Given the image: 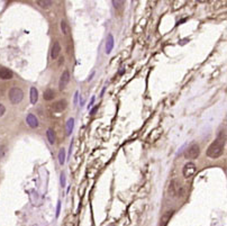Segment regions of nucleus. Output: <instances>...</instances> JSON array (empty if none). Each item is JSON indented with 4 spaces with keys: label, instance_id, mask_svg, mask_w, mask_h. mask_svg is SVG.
I'll return each mask as SVG.
<instances>
[{
    "label": "nucleus",
    "instance_id": "1",
    "mask_svg": "<svg viewBox=\"0 0 227 226\" xmlns=\"http://www.w3.org/2000/svg\"><path fill=\"white\" fill-rule=\"evenodd\" d=\"M225 144H226V131H220L217 135V138L214 141L213 143L208 146L207 149V155L211 159H217L219 157L223 152H224Z\"/></svg>",
    "mask_w": 227,
    "mask_h": 226
},
{
    "label": "nucleus",
    "instance_id": "2",
    "mask_svg": "<svg viewBox=\"0 0 227 226\" xmlns=\"http://www.w3.org/2000/svg\"><path fill=\"white\" fill-rule=\"evenodd\" d=\"M24 99V92L20 88L14 87L9 90V100L14 105H17Z\"/></svg>",
    "mask_w": 227,
    "mask_h": 226
},
{
    "label": "nucleus",
    "instance_id": "3",
    "mask_svg": "<svg viewBox=\"0 0 227 226\" xmlns=\"http://www.w3.org/2000/svg\"><path fill=\"white\" fill-rule=\"evenodd\" d=\"M200 154V147H199L198 144H191L187 149L186 153H184V156L189 159V160H193V159H197Z\"/></svg>",
    "mask_w": 227,
    "mask_h": 226
},
{
    "label": "nucleus",
    "instance_id": "4",
    "mask_svg": "<svg viewBox=\"0 0 227 226\" xmlns=\"http://www.w3.org/2000/svg\"><path fill=\"white\" fill-rule=\"evenodd\" d=\"M183 177L184 178H190L191 176L195 175L196 172V166L192 162H188L186 166H183Z\"/></svg>",
    "mask_w": 227,
    "mask_h": 226
},
{
    "label": "nucleus",
    "instance_id": "5",
    "mask_svg": "<svg viewBox=\"0 0 227 226\" xmlns=\"http://www.w3.org/2000/svg\"><path fill=\"white\" fill-rule=\"evenodd\" d=\"M69 82H70V72L68 71V70H65L60 78V82H59V88H60V90H63V89L68 86V83Z\"/></svg>",
    "mask_w": 227,
    "mask_h": 226
},
{
    "label": "nucleus",
    "instance_id": "6",
    "mask_svg": "<svg viewBox=\"0 0 227 226\" xmlns=\"http://www.w3.org/2000/svg\"><path fill=\"white\" fill-rule=\"evenodd\" d=\"M66 106H68L66 100H64V99L63 100H59L52 105V110L53 112H62L66 108Z\"/></svg>",
    "mask_w": 227,
    "mask_h": 226
},
{
    "label": "nucleus",
    "instance_id": "7",
    "mask_svg": "<svg viewBox=\"0 0 227 226\" xmlns=\"http://www.w3.org/2000/svg\"><path fill=\"white\" fill-rule=\"evenodd\" d=\"M26 122H27V124H28L32 128H36V127H38V119H37V117L35 116V115H33V114H28L27 115V117H26Z\"/></svg>",
    "mask_w": 227,
    "mask_h": 226
},
{
    "label": "nucleus",
    "instance_id": "8",
    "mask_svg": "<svg viewBox=\"0 0 227 226\" xmlns=\"http://www.w3.org/2000/svg\"><path fill=\"white\" fill-rule=\"evenodd\" d=\"M14 75L12 71L7 68H0V79H2V80H10Z\"/></svg>",
    "mask_w": 227,
    "mask_h": 226
},
{
    "label": "nucleus",
    "instance_id": "9",
    "mask_svg": "<svg viewBox=\"0 0 227 226\" xmlns=\"http://www.w3.org/2000/svg\"><path fill=\"white\" fill-rule=\"evenodd\" d=\"M60 52H61V45H60V43H59V42H55V43L53 44L52 50H51V57H52L53 60L58 59L59 55H60Z\"/></svg>",
    "mask_w": 227,
    "mask_h": 226
},
{
    "label": "nucleus",
    "instance_id": "10",
    "mask_svg": "<svg viewBox=\"0 0 227 226\" xmlns=\"http://www.w3.org/2000/svg\"><path fill=\"white\" fill-rule=\"evenodd\" d=\"M114 43H115L114 37H112L111 34H109L107 36V40H106V53L107 54H109L110 52H111L112 47H114Z\"/></svg>",
    "mask_w": 227,
    "mask_h": 226
},
{
    "label": "nucleus",
    "instance_id": "11",
    "mask_svg": "<svg viewBox=\"0 0 227 226\" xmlns=\"http://www.w3.org/2000/svg\"><path fill=\"white\" fill-rule=\"evenodd\" d=\"M173 210H171V212H167L165 214H163V216L161 217V223H160V226H167L168 223L170 222V219H171V217H172L173 215Z\"/></svg>",
    "mask_w": 227,
    "mask_h": 226
},
{
    "label": "nucleus",
    "instance_id": "12",
    "mask_svg": "<svg viewBox=\"0 0 227 226\" xmlns=\"http://www.w3.org/2000/svg\"><path fill=\"white\" fill-rule=\"evenodd\" d=\"M37 100H38L37 89L35 88V87H32V88H31V103H32L33 105H35V103H37Z\"/></svg>",
    "mask_w": 227,
    "mask_h": 226
},
{
    "label": "nucleus",
    "instance_id": "13",
    "mask_svg": "<svg viewBox=\"0 0 227 226\" xmlns=\"http://www.w3.org/2000/svg\"><path fill=\"white\" fill-rule=\"evenodd\" d=\"M73 127H74V118H70L68 122H66V125H65V128H66V135L70 136L73 131Z\"/></svg>",
    "mask_w": 227,
    "mask_h": 226
},
{
    "label": "nucleus",
    "instance_id": "14",
    "mask_svg": "<svg viewBox=\"0 0 227 226\" xmlns=\"http://www.w3.org/2000/svg\"><path fill=\"white\" fill-rule=\"evenodd\" d=\"M43 97H44V100H46V101L53 100V98H54V91L50 88L46 89L45 91H44V94H43Z\"/></svg>",
    "mask_w": 227,
    "mask_h": 226
},
{
    "label": "nucleus",
    "instance_id": "15",
    "mask_svg": "<svg viewBox=\"0 0 227 226\" xmlns=\"http://www.w3.org/2000/svg\"><path fill=\"white\" fill-rule=\"evenodd\" d=\"M46 136H47V140H49L50 144H54L55 143V133L52 128H49L46 131Z\"/></svg>",
    "mask_w": 227,
    "mask_h": 226
},
{
    "label": "nucleus",
    "instance_id": "16",
    "mask_svg": "<svg viewBox=\"0 0 227 226\" xmlns=\"http://www.w3.org/2000/svg\"><path fill=\"white\" fill-rule=\"evenodd\" d=\"M61 29H62V33H63L64 35H69L70 27L65 20H62V22H61Z\"/></svg>",
    "mask_w": 227,
    "mask_h": 226
},
{
    "label": "nucleus",
    "instance_id": "17",
    "mask_svg": "<svg viewBox=\"0 0 227 226\" xmlns=\"http://www.w3.org/2000/svg\"><path fill=\"white\" fill-rule=\"evenodd\" d=\"M59 162H60L61 166H63L64 162H65V150L61 149L59 152Z\"/></svg>",
    "mask_w": 227,
    "mask_h": 226
},
{
    "label": "nucleus",
    "instance_id": "18",
    "mask_svg": "<svg viewBox=\"0 0 227 226\" xmlns=\"http://www.w3.org/2000/svg\"><path fill=\"white\" fill-rule=\"evenodd\" d=\"M38 6H40L42 8H49V7H51L53 5L52 1H50V0H44V1H42V0H40V1H37Z\"/></svg>",
    "mask_w": 227,
    "mask_h": 226
},
{
    "label": "nucleus",
    "instance_id": "19",
    "mask_svg": "<svg viewBox=\"0 0 227 226\" xmlns=\"http://www.w3.org/2000/svg\"><path fill=\"white\" fill-rule=\"evenodd\" d=\"M112 5L116 9H121V7L124 6V1H112Z\"/></svg>",
    "mask_w": 227,
    "mask_h": 226
},
{
    "label": "nucleus",
    "instance_id": "20",
    "mask_svg": "<svg viewBox=\"0 0 227 226\" xmlns=\"http://www.w3.org/2000/svg\"><path fill=\"white\" fill-rule=\"evenodd\" d=\"M60 182H61V187H62V188H64V187H65V175H64L63 172L61 173Z\"/></svg>",
    "mask_w": 227,
    "mask_h": 226
},
{
    "label": "nucleus",
    "instance_id": "21",
    "mask_svg": "<svg viewBox=\"0 0 227 226\" xmlns=\"http://www.w3.org/2000/svg\"><path fill=\"white\" fill-rule=\"evenodd\" d=\"M5 153H6V146L5 145H0V159L5 155Z\"/></svg>",
    "mask_w": 227,
    "mask_h": 226
},
{
    "label": "nucleus",
    "instance_id": "22",
    "mask_svg": "<svg viewBox=\"0 0 227 226\" xmlns=\"http://www.w3.org/2000/svg\"><path fill=\"white\" fill-rule=\"evenodd\" d=\"M5 112H6V108H5V106H3L2 103H0V117H1V116H3Z\"/></svg>",
    "mask_w": 227,
    "mask_h": 226
},
{
    "label": "nucleus",
    "instance_id": "23",
    "mask_svg": "<svg viewBox=\"0 0 227 226\" xmlns=\"http://www.w3.org/2000/svg\"><path fill=\"white\" fill-rule=\"evenodd\" d=\"M60 210H61V201H59L58 207H56V217H59V215H60Z\"/></svg>",
    "mask_w": 227,
    "mask_h": 226
},
{
    "label": "nucleus",
    "instance_id": "24",
    "mask_svg": "<svg viewBox=\"0 0 227 226\" xmlns=\"http://www.w3.org/2000/svg\"><path fill=\"white\" fill-rule=\"evenodd\" d=\"M98 110V106H96L95 108L93 109H91V110H90V115H95V113L97 112Z\"/></svg>",
    "mask_w": 227,
    "mask_h": 226
},
{
    "label": "nucleus",
    "instance_id": "25",
    "mask_svg": "<svg viewBox=\"0 0 227 226\" xmlns=\"http://www.w3.org/2000/svg\"><path fill=\"white\" fill-rule=\"evenodd\" d=\"M78 94H79V92H75V94H74V101H73V103H74V105L77 103V100H78Z\"/></svg>",
    "mask_w": 227,
    "mask_h": 226
},
{
    "label": "nucleus",
    "instance_id": "26",
    "mask_svg": "<svg viewBox=\"0 0 227 226\" xmlns=\"http://www.w3.org/2000/svg\"><path fill=\"white\" fill-rule=\"evenodd\" d=\"M95 103V97H92V99H91V101H90V103H89V106H88V109L90 108V107L92 106V103Z\"/></svg>",
    "mask_w": 227,
    "mask_h": 226
}]
</instances>
